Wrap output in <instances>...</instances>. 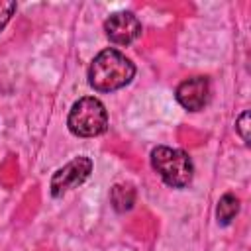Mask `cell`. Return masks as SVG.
<instances>
[{"label":"cell","mask_w":251,"mask_h":251,"mask_svg":"<svg viewBox=\"0 0 251 251\" xmlns=\"http://www.w3.org/2000/svg\"><path fill=\"white\" fill-rule=\"evenodd\" d=\"M135 76V65L118 49L100 51L88 67V84L96 92H114L127 86Z\"/></svg>","instance_id":"6da1fadb"},{"label":"cell","mask_w":251,"mask_h":251,"mask_svg":"<svg viewBox=\"0 0 251 251\" xmlns=\"http://www.w3.org/2000/svg\"><path fill=\"white\" fill-rule=\"evenodd\" d=\"M151 167L157 171L163 182L173 188L188 186L194 176V165L188 153L167 145H159L151 151Z\"/></svg>","instance_id":"7a4b0ae2"},{"label":"cell","mask_w":251,"mask_h":251,"mask_svg":"<svg viewBox=\"0 0 251 251\" xmlns=\"http://www.w3.org/2000/svg\"><path fill=\"white\" fill-rule=\"evenodd\" d=\"M67 126L76 137H96L108 129L106 106L94 96H84L73 104Z\"/></svg>","instance_id":"3957f363"},{"label":"cell","mask_w":251,"mask_h":251,"mask_svg":"<svg viewBox=\"0 0 251 251\" xmlns=\"http://www.w3.org/2000/svg\"><path fill=\"white\" fill-rule=\"evenodd\" d=\"M92 173V159L90 157H75L73 161H69L65 167L57 169L51 176V196L53 198H61L63 194H67L69 190L80 186Z\"/></svg>","instance_id":"277c9868"},{"label":"cell","mask_w":251,"mask_h":251,"mask_svg":"<svg viewBox=\"0 0 251 251\" xmlns=\"http://www.w3.org/2000/svg\"><path fill=\"white\" fill-rule=\"evenodd\" d=\"M104 31L114 45H129L141 35V22L131 12H114L104 22Z\"/></svg>","instance_id":"5b68a950"},{"label":"cell","mask_w":251,"mask_h":251,"mask_svg":"<svg viewBox=\"0 0 251 251\" xmlns=\"http://www.w3.org/2000/svg\"><path fill=\"white\" fill-rule=\"evenodd\" d=\"M176 102L188 110V112H198L208 104L210 98V82L206 76H192L182 80L176 86Z\"/></svg>","instance_id":"8992f818"},{"label":"cell","mask_w":251,"mask_h":251,"mask_svg":"<svg viewBox=\"0 0 251 251\" xmlns=\"http://www.w3.org/2000/svg\"><path fill=\"white\" fill-rule=\"evenodd\" d=\"M239 212V198L231 192H226L220 200H218V206H216V218H218V224L220 226H229L231 220L237 216Z\"/></svg>","instance_id":"52a82bcc"},{"label":"cell","mask_w":251,"mask_h":251,"mask_svg":"<svg viewBox=\"0 0 251 251\" xmlns=\"http://www.w3.org/2000/svg\"><path fill=\"white\" fill-rule=\"evenodd\" d=\"M110 202L116 212H127L135 202V190L129 184H114L110 192Z\"/></svg>","instance_id":"ba28073f"},{"label":"cell","mask_w":251,"mask_h":251,"mask_svg":"<svg viewBox=\"0 0 251 251\" xmlns=\"http://www.w3.org/2000/svg\"><path fill=\"white\" fill-rule=\"evenodd\" d=\"M235 131L239 133V137L243 139V143L249 145V110L241 112L239 118L235 120Z\"/></svg>","instance_id":"9c48e42d"},{"label":"cell","mask_w":251,"mask_h":251,"mask_svg":"<svg viewBox=\"0 0 251 251\" xmlns=\"http://www.w3.org/2000/svg\"><path fill=\"white\" fill-rule=\"evenodd\" d=\"M16 2L14 0H0V31L6 27V24L10 22V18L16 12Z\"/></svg>","instance_id":"30bf717a"}]
</instances>
